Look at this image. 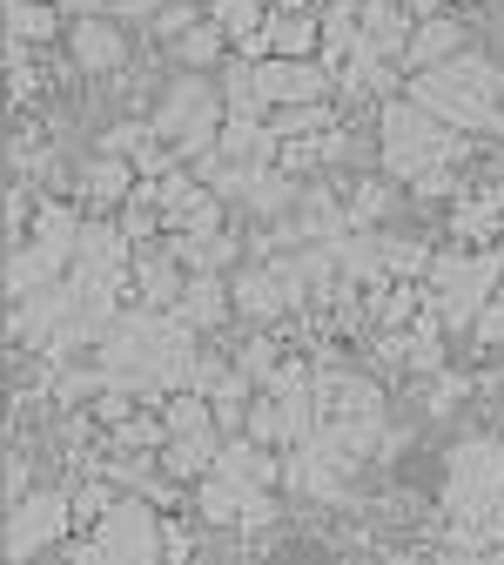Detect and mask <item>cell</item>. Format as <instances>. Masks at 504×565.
Returning a JSON list of instances; mask_svg holds the SVG:
<instances>
[{"mask_svg": "<svg viewBox=\"0 0 504 565\" xmlns=\"http://www.w3.org/2000/svg\"><path fill=\"white\" fill-rule=\"evenodd\" d=\"M410 95L438 115V121H451V128H491V115H497V102H504V75L484 61V54H451V61H438V67H417L410 75Z\"/></svg>", "mask_w": 504, "mask_h": 565, "instance_id": "cell-1", "label": "cell"}, {"mask_svg": "<svg viewBox=\"0 0 504 565\" xmlns=\"http://www.w3.org/2000/svg\"><path fill=\"white\" fill-rule=\"evenodd\" d=\"M504 499V445L497 438H464L444 471V512H451V545H491V505Z\"/></svg>", "mask_w": 504, "mask_h": 565, "instance_id": "cell-2", "label": "cell"}, {"mask_svg": "<svg viewBox=\"0 0 504 565\" xmlns=\"http://www.w3.org/2000/svg\"><path fill=\"white\" fill-rule=\"evenodd\" d=\"M444 128H451V121H438L417 95L384 102V169H390V175H404V182H417L423 169L458 162L464 141H458V135H444Z\"/></svg>", "mask_w": 504, "mask_h": 565, "instance_id": "cell-3", "label": "cell"}, {"mask_svg": "<svg viewBox=\"0 0 504 565\" xmlns=\"http://www.w3.org/2000/svg\"><path fill=\"white\" fill-rule=\"evenodd\" d=\"M223 121H229V102H223V88H208L202 75L169 82V95H162V108H156V135H169V149H175L182 162L208 156L215 141H223Z\"/></svg>", "mask_w": 504, "mask_h": 565, "instance_id": "cell-4", "label": "cell"}, {"mask_svg": "<svg viewBox=\"0 0 504 565\" xmlns=\"http://www.w3.org/2000/svg\"><path fill=\"white\" fill-rule=\"evenodd\" d=\"M497 269H504V256H458V249L430 256V310H438L451 330H471L478 310L497 290Z\"/></svg>", "mask_w": 504, "mask_h": 565, "instance_id": "cell-5", "label": "cell"}, {"mask_svg": "<svg viewBox=\"0 0 504 565\" xmlns=\"http://www.w3.org/2000/svg\"><path fill=\"white\" fill-rule=\"evenodd\" d=\"M67 525H75V499H67V491H28L21 505H8L0 552H8V558H41L47 545L67 539Z\"/></svg>", "mask_w": 504, "mask_h": 565, "instance_id": "cell-6", "label": "cell"}, {"mask_svg": "<svg viewBox=\"0 0 504 565\" xmlns=\"http://www.w3.org/2000/svg\"><path fill=\"white\" fill-rule=\"evenodd\" d=\"M95 552H101V565L115 558V565H149V558H162V525H156V512L141 505V499H115L101 519H95Z\"/></svg>", "mask_w": 504, "mask_h": 565, "instance_id": "cell-7", "label": "cell"}, {"mask_svg": "<svg viewBox=\"0 0 504 565\" xmlns=\"http://www.w3.org/2000/svg\"><path fill=\"white\" fill-rule=\"evenodd\" d=\"M67 54H75L82 75H115V67L128 61V41H121L115 14H82L75 28H67Z\"/></svg>", "mask_w": 504, "mask_h": 565, "instance_id": "cell-8", "label": "cell"}, {"mask_svg": "<svg viewBox=\"0 0 504 565\" xmlns=\"http://www.w3.org/2000/svg\"><path fill=\"white\" fill-rule=\"evenodd\" d=\"M182 282H189V263L169 249V236H162V243H141V256H135V297H141V303L175 310Z\"/></svg>", "mask_w": 504, "mask_h": 565, "instance_id": "cell-9", "label": "cell"}, {"mask_svg": "<svg viewBox=\"0 0 504 565\" xmlns=\"http://www.w3.org/2000/svg\"><path fill=\"white\" fill-rule=\"evenodd\" d=\"M215 465H223V424H208V431H175L169 445H162V471L169 478H208Z\"/></svg>", "mask_w": 504, "mask_h": 565, "instance_id": "cell-10", "label": "cell"}, {"mask_svg": "<svg viewBox=\"0 0 504 565\" xmlns=\"http://www.w3.org/2000/svg\"><path fill=\"white\" fill-rule=\"evenodd\" d=\"M317 404L323 417H364V411H384V391L350 371H317Z\"/></svg>", "mask_w": 504, "mask_h": 565, "instance_id": "cell-11", "label": "cell"}, {"mask_svg": "<svg viewBox=\"0 0 504 565\" xmlns=\"http://www.w3.org/2000/svg\"><path fill=\"white\" fill-rule=\"evenodd\" d=\"M28 243H41L61 269H75V249H82V216H75V209H61V202H41V209H34V223H28Z\"/></svg>", "mask_w": 504, "mask_h": 565, "instance_id": "cell-12", "label": "cell"}, {"mask_svg": "<svg viewBox=\"0 0 504 565\" xmlns=\"http://www.w3.org/2000/svg\"><path fill=\"white\" fill-rule=\"evenodd\" d=\"M229 303H236V297H223V282H215V269H189L182 297H175V317H182V323H195V330H215V323L229 317Z\"/></svg>", "mask_w": 504, "mask_h": 565, "instance_id": "cell-13", "label": "cell"}, {"mask_svg": "<svg viewBox=\"0 0 504 565\" xmlns=\"http://www.w3.org/2000/svg\"><path fill=\"white\" fill-rule=\"evenodd\" d=\"M417 34V14H410V0H364V41L384 47V54H404Z\"/></svg>", "mask_w": 504, "mask_h": 565, "instance_id": "cell-14", "label": "cell"}, {"mask_svg": "<svg viewBox=\"0 0 504 565\" xmlns=\"http://www.w3.org/2000/svg\"><path fill=\"white\" fill-rule=\"evenodd\" d=\"M451 54H464V28H458V21H444V14L417 21V34H410V47H404V61H410V67H438V61H451Z\"/></svg>", "mask_w": 504, "mask_h": 565, "instance_id": "cell-15", "label": "cell"}, {"mask_svg": "<svg viewBox=\"0 0 504 565\" xmlns=\"http://www.w3.org/2000/svg\"><path fill=\"white\" fill-rule=\"evenodd\" d=\"M262 34H269V54H323V21L317 14H297V8L269 14Z\"/></svg>", "mask_w": 504, "mask_h": 565, "instance_id": "cell-16", "label": "cell"}, {"mask_svg": "<svg viewBox=\"0 0 504 565\" xmlns=\"http://www.w3.org/2000/svg\"><path fill=\"white\" fill-rule=\"evenodd\" d=\"M356 47H364V0H330V21H323V61L343 67Z\"/></svg>", "mask_w": 504, "mask_h": 565, "instance_id": "cell-17", "label": "cell"}, {"mask_svg": "<svg viewBox=\"0 0 504 565\" xmlns=\"http://www.w3.org/2000/svg\"><path fill=\"white\" fill-rule=\"evenodd\" d=\"M41 282H61V263L41 249V243H14V256H8V297H34Z\"/></svg>", "mask_w": 504, "mask_h": 565, "instance_id": "cell-18", "label": "cell"}, {"mask_svg": "<svg viewBox=\"0 0 504 565\" xmlns=\"http://www.w3.org/2000/svg\"><path fill=\"white\" fill-rule=\"evenodd\" d=\"M256 216H297V202H303V189L290 182V175H276L269 162H262V175L249 182V195H243Z\"/></svg>", "mask_w": 504, "mask_h": 565, "instance_id": "cell-19", "label": "cell"}, {"mask_svg": "<svg viewBox=\"0 0 504 565\" xmlns=\"http://www.w3.org/2000/svg\"><path fill=\"white\" fill-rule=\"evenodd\" d=\"M229 297H236V310H243V317H256V323L282 317V297H276V276H269V263H262V269H243Z\"/></svg>", "mask_w": 504, "mask_h": 565, "instance_id": "cell-20", "label": "cell"}, {"mask_svg": "<svg viewBox=\"0 0 504 565\" xmlns=\"http://www.w3.org/2000/svg\"><path fill=\"white\" fill-rule=\"evenodd\" d=\"M82 189H88L95 202H128V195H135V162H128V156H108V149H101V162H88Z\"/></svg>", "mask_w": 504, "mask_h": 565, "instance_id": "cell-21", "label": "cell"}, {"mask_svg": "<svg viewBox=\"0 0 504 565\" xmlns=\"http://www.w3.org/2000/svg\"><path fill=\"white\" fill-rule=\"evenodd\" d=\"M438 323H444V317L430 310V303H423V317L410 323V371H417V377L444 371V337H438Z\"/></svg>", "mask_w": 504, "mask_h": 565, "instance_id": "cell-22", "label": "cell"}, {"mask_svg": "<svg viewBox=\"0 0 504 565\" xmlns=\"http://www.w3.org/2000/svg\"><path fill=\"white\" fill-rule=\"evenodd\" d=\"M423 290H410V282H377V323L384 330H404V323H417L423 317Z\"/></svg>", "mask_w": 504, "mask_h": 565, "instance_id": "cell-23", "label": "cell"}, {"mask_svg": "<svg viewBox=\"0 0 504 565\" xmlns=\"http://www.w3.org/2000/svg\"><path fill=\"white\" fill-rule=\"evenodd\" d=\"M330 121V102H282V108H269V128L282 135V141H297V135H317Z\"/></svg>", "mask_w": 504, "mask_h": 565, "instance_id": "cell-24", "label": "cell"}, {"mask_svg": "<svg viewBox=\"0 0 504 565\" xmlns=\"http://www.w3.org/2000/svg\"><path fill=\"white\" fill-rule=\"evenodd\" d=\"M223 102H229V115H262V108H269L262 88H256V61L223 67Z\"/></svg>", "mask_w": 504, "mask_h": 565, "instance_id": "cell-25", "label": "cell"}, {"mask_svg": "<svg viewBox=\"0 0 504 565\" xmlns=\"http://www.w3.org/2000/svg\"><path fill=\"white\" fill-rule=\"evenodd\" d=\"M208 21L223 28L229 41H249V34H262V21H269V14L256 8V0H215V8H208Z\"/></svg>", "mask_w": 504, "mask_h": 565, "instance_id": "cell-26", "label": "cell"}, {"mask_svg": "<svg viewBox=\"0 0 504 565\" xmlns=\"http://www.w3.org/2000/svg\"><path fill=\"white\" fill-rule=\"evenodd\" d=\"M162 445H169V417L156 424V417H135V411H128V417L115 424V451H162Z\"/></svg>", "mask_w": 504, "mask_h": 565, "instance_id": "cell-27", "label": "cell"}, {"mask_svg": "<svg viewBox=\"0 0 504 565\" xmlns=\"http://www.w3.org/2000/svg\"><path fill=\"white\" fill-rule=\"evenodd\" d=\"M8 34L47 41V34H54V0H8Z\"/></svg>", "mask_w": 504, "mask_h": 565, "instance_id": "cell-28", "label": "cell"}, {"mask_svg": "<svg viewBox=\"0 0 504 565\" xmlns=\"http://www.w3.org/2000/svg\"><path fill=\"white\" fill-rule=\"evenodd\" d=\"M384 243V269L390 276H430V249L417 236H377Z\"/></svg>", "mask_w": 504, "mask_h": 565, "instance_id": "cell-29", "label": "cell"}, {"mask_svg": "<svg viewBox=\"0 0 504 565\" xmlns=\"http://www.w3.org/2000/svg\"><path fill=\"white\" fill-rule=\"evenodd\" d=\"M223 41H229V34L215 28V21H195L175 47H182V61H189V67H215V61H223Z\"/></svg>", "mask_w": 504, "mask_h": 565, "instance_id": "cell-30", "label": "cell"}, {"mask_svg": "<svg viewBox=\"0 0 504 565\" xmlns=\"http://www.w3.org/2000/svg\"><path fill=\"white\" fill-rule=\"evenodd\" d=\"M384 209H390L384 175H371V182H356V189H350V223H356V230H371V223L384 216Z\"/></svg>", "mask_w": 504, "mask_h": 565, "instance_id": "cell-31", "label": "cell"}, {"mask_svg": "<svg viewBox=\"0 0 504 565\" xmlns=\"http://www.w3.org/2000/svg\"><path fill=\"white\" fill-rule=\"evenodd\" d=\"M464 404V377L458 371H430V384H423V411L430 417H451Z\"/></svg>", "mask_w": 504, "mask_h": 565, "instance_id": "cell-32", "label": "cell"}, {"mask_svg": "<svg viewBox=\"0 0 504 565\" xmlns=\"http://www.w3.org/2000/svg\"><path fill=\"white\" fill-rule=\"evenodd\" d=\"M236 364H243L262 391H269V384H276V371H282V358H276V343H269V337H249V343L236 350Z\"/></svg>", "mask_w": 504, "mask_h": 565, "instance_id": "cell-33", "label": "cell"}, {"mask_svg": "<svg viewBox=\"0 0 504 565\" xmlns=\"http://www.w3.org/2000/svg\"><path fill=\"white\" fill-rule=\"evenodd\" d=\"M249 438H262V445H282V404H276V391H269L262 404H249Z\"/></svg>", "mask_w": 504, "mask_h": 565, "instance_id": "cell-34", "label": "cell"}, {"mask_svg": "<svg viewBox=\"0 0 504 565\" xmlns=\"http://www.w3.org/2000/svg\"><path fill=\"white\" fill-rule=\"evenodd\" d=\"M149 135H156V121H121V128H108V135H101V149H108V156H135Z\"/></svg>", "mask_w": 504, "mask_h": 565, "instance_id": "cell-35", "label": "cell"}, {"mask_svg": "<svg viewBox=\"0 0 504 565\" xmlns=\"http://www.w3.org/2000/svg\"><path fill=\"white\" fill-rule=\"evenodd\" d=\"M195 21H202V14L189 8V0H169V8L156 14V41H182V34H189Z\"/></svg>", "mask_w": 504, "mask_h": 565, "instance_id": "cell-36", "label": "cell"}, {"mask_svg": "<svg viewBox=\"0 0 504 565\" xmlns=\"http://www.w3.org/2000/svg\"><path fill=\"white\" fill-rule=\"evenodd\" d=\"M377 371H410V330H384L377 337Z\"/></svg>", "mask_w": 504, "mask_h": 565, "instance_id": "cell-37", "label": "cell"}, {"mask_svg": "<svg viewBox=\"0 0 504 565\" xmlns=\"http://www.w3.org/2000/svg\"><path fill=\"white\" fill-rule=\"evenodd\" d=\"M108 505H115V491H108V484H101V478H95V484H82V491H75V519H82V525H95V519H101V512H108Z\"/></svg>", "mask_w": 504, "mask_h": 565, "instance_id": "cell-38", "label": "cell"}, {"mask_svg": "<svg viewBox=\"0 0 504 565\" xmlns=\"http://www.w3.org/2000/svg\"><path fill=\"white\" fill-rule=\"evenodd\" d=\"M471 337L491 350V343H504V297H491L484 310H478V323H471Z\"/></svg>", "mask_w": 504, "mask_h": 565, "instance_id": "cell-39", "label": "cell"}, {"mask_svg": "<svg viewBox=\"0 0 504 565\" xmlns=\"http://www.w3.org/2000/svg\"><path fill=\"white\" fill-rule=\"evenodd\" d=\"M162 8H169V0H108V14H115V21H156Z\"/></svg>", "mask_w": 504, "mask_h": 565, "instance_id": "cell-40", "label": "cell"}, {"mask_svg": "<svg viewBox=\"0 0 504 565\" xmlns=\"http://www.w3.org/2000/svg\"><path fill=\"white\" fill-rule=\"evenodd\" d=\"M28 499V458H8V505Z\"/></svg>", "mask_w": 504, "mask_h": 565, "instance_id": "cell-41", "label": "cell"}, {"mask_svg": "<svg viewBox=\"0 0 504 565\" xmlns=\"http://www.w3.org/2000/svg\"><path fill=\"white\" fill-rule=\"evenodd\" d=\"M61 8H67V14H101L108 0H61Z\"/></svg>", "mask_w": 504, "mask_h": 565, "instance_id": "cell-42", "label": "cell"}, {"mask_svg": "<svg viewBox=\"0 0 504 565\" xmlns=\"http://www.w3.org/2000/svg\"><path fill=\"white\" fill-rule=\"evenodd\" d=\"M491 545H504V499L491 505Z\"/></svg>", "mask_w": 504, "mask_h": 565, "instance_id": "cell-43", "label": "cell"}, {"mask_svg": "<svg viewBox=\"0 0 504 565\" xmlns=\"http://www.w3.org/2000/svg\"><path fill=\"white\" fill-rule=\"evenodd\" d=\"M491 135H504V102H497V115H491Z\"/></svg>", "mask_w": 504, "mask_h": 565, "instance_id": "cell-44", "label": "cell"}]
</instances>
